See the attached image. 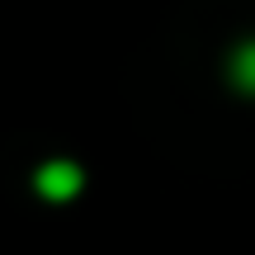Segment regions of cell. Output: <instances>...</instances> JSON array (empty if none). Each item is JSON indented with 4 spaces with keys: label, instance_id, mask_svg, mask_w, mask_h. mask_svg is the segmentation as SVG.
Returning <instances> with one entry per match:
<instances>
[{
    "label": "cell",
    "instance_id": "obj_2",
    "mask_svg": "<svg viewBox=\"0 0 255 255\" xmlns=\"http://www.w3.org/2000/svg\"><path fill=\"white\" fill-rule=\"evenodd\" d=\"M237 76H241V85H251V90H255V43L241 47V57H237Z\"/></svg>",
    "mask_w": 255,
    "mask_h": 255
},
{
    "label": "cell",
    "instance_id": "obj_1",
    "mask_svg": "<svg viewBox=\"0 0 255 255\" xmlns=\"http://www.w3.org/2000/svg\"><path fill=\"white\" fill-rule=\"evenodd\" d=\"M76 184H81V175H76V165H66V161H52L43 175H38V189H43L47 199H71Z\"/></svg>",
    "mask_w": 255,
    "mask_h": 255
}]
</instances>
